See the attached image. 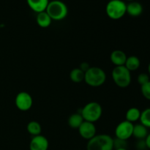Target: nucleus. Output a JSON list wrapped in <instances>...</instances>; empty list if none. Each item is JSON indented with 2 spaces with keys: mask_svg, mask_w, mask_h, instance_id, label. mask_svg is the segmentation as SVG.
<instances>
[{
  "mask_svg": "<svg viewBox=\"0 0 150 150\" xmlns=\"http://www.w3.org/2000/svg\"><path fill=\"white\" fill-rule=\"evenodd\" d=\"M78 130L81 137L87 141L90 140L97 135V130L95 124L89 122H83L79 127Z\"/></svg>",
  "mask_w": 150,
  "mask_h": 150,
  "instance_id": "9",
  "label": "nucleus"
},
{
  "mask_svg": "<svg viewBox=\"0 0 150 150\" xmlns=\"http://www.w3.org/2000/svg\"><path fill=\"white\" fill-rule=\"evenodd\" d=\"M49 142L42 135L33 136L29 144V150H48Z\"/></svg>",
  "mask_w": 150,
  "mask_h": 150,
  "instance_id": "10",
  "label": "nucleus"
},
{
  "mask_svg": "<svg viewBox=\"0 0 150 150\" xmlns=\"http://www.w3.org/2000/svg\"><path fill=\"white\" fill-rule=\"evenodd\" d=\"M106 81V74L102 68L98 67H91L85 73L84 81L89 86L99 87Z\"/></svg>",
  "mask_w": 150,
  "mask_h": 150,
  "instance_id": "2",
  "label": "nucleus"
},
{
  "mask_svg": "<svg viewBox=\"0 0 150 150\" xmlns=\"http://www.w3.org/2000/svg\"><path fill=\"white\" fill-rule=\"evenodd\" d=\"M26 130L28 133L32 136H36L41 134L42 132V127L40 124L37 121H31L28 123L26 126Z\"/></svg>",
  "mask_w": 150,
  "mask_h": 150,
  "instance_id": "20",
  "label": "nucleus"
},
{
  "mask_svg": "<svg viewBox=\"0 0 150 150\" xmlns=\"http://www.w3.org/2000/svg\"><path fill=\"white\" fill-rule=\"evenodd\" d=\"M127 57L125 53L121 50H114L110 55V59L113 64L117 66H125Z\"/></svg>",
  "mask_w": 150,
  "mask_h": 150,
  "instance_id": "11",
  "label": "nucleus"
},
{
  "mask_svg": "<svg viewBox=\"0 0 150 150\" xmlns=\"http://www.w3.org/2000/svg\"><path fill=\"white\" fill-rule=\"evenodd\" d=\"M109 1H112V0H109Z\"/></svg>",
  "mask_w": 150,
  "mask_h": 150,
  "instance_id": "32",
  "label": "nucleus"
},
{
  "mask_svg": "<svg viewBox=\"0 0 150 150\" xmlns=\"http://www.w3.org/2000/svg\"><path fill=\"white\" fill-rule=\"evenodd\" d=\"M36 21L38 26L41 28H47L50 26L51 24V17L48 16V13L45 11L41 12V13H38V16L36 18Z\"/></svg>",
  "mask_w": 150,
  "mask_h": 150,
  "instance_id": "14",
  "label": "nucleus"
},
{
  "mask_svg": "<svg viewBox=\"0 0 150 150\" xmlns=\"http://www.w3.org/2000/svg\"><path fill=\"white\" fill-rule=\"evenodd\" d=\"M127 142L126 140L117 139H114V150L119 149H127Z\"/></svg>",
  "mask_w": 150,
  "mask_h": 150,
  "instance_id": "22",
  "label": "nucleus"
},
{
  "mask_svg": "<svg viewBox=\"0 0 150 150\" xmlns=\"http://www.w3.org/2000/svg\"><path fill=\"white\" fill-rule=\"evenodd\" d=\"M148 72H149V75L150 76V63L149 64V65H148Z\"/></svg>",
  "mask_w": 150,
  "mask_h": 150,
  "instance_id": "28",
  "label": "nucleus"
},
{
  "mask_svg": "<svg viewBox=\"0 0 150 150\" xmlns=\"http://www.w3.org/2000/svg\"><path fill=\"white\" fill-rule=\"evenodd\" d=\"M145 142H146V146H147V149L150 150V133L147 135V136L145 139Z\"/></svg>",
  "mask_w": 150,
  "mask_h": 150,
  "instance_id": "27",
  "label": "nucleus"
},
{
  "mask_svg": "<svg viewBox=\"0 0 150 150\" xmlns=\"http://www.w3.org/2000/svg\"><path fill=\"white\" fill-rule=\"evenodd\" d=\"M141 92L142 95L148 100H150V81L146 84L141 86Z\"/></svg>",
  "mask_w": 150,
  "mask_h": 150,
  "instance_id": "23",
  "label": "nucleus"
},
{
  "mask_svg": "<svg viewBox=\"0 0 150 150\" xmlns=\"http://www.w3.org/2000/svg\"><path fill=\"white\" fill-rule=\"evenodd\" d=\"M127 1H129L130 2V1H134V0H127Z\"/></svg>",
  "mask_w": 150,
  "mask_h": 150,
  "instance_id": "30",
  "label": "nucleus"
},
{
  "mask_svg": "<svg viewBox=\"0 0 150 150\" xmlns=\"http://www.w3.org/2000/svg\"><path fill=\"white\" fill-rule=\"evenodd\" d=\"M145 150H149V149H145Z\"/></svg>",
  "mask_w": 150,
  "mask_h": 150,
  "instance_id": "31",
  "label": "nucleus"
},
{
  "mask_svg": "<svg viewBox=\"0 0 150 150\" xmlns=\"http://www.w3.org/2000/svg\"><path fill=\"white\" fill-rule=\"evenodd\" d=\"M148 134L149 133H148L147 127L144 126L141 123L140 124H136L133 126V136H134L138 140L145 139Z\"/></svg>",
  "mask_w": 150,
  "mask_h": 150,
  "instance_id": "16",
  "label": "nucleus"
},
{
  "mask_svg": "<svg viewBox=\"0 0 150 150\" xmlns=\"http://www.w3.org/2000/svg\"><path fill=\"white\" fill-rule=\"evenodd\" d=\"M115 150H127V149H115Z\"/></svg>",
  "mask_w": 150,
  "mask_h": 150,
  "instance_id": "29",
  "label": "nucleus"
},
{
  "mask_svg": "<svg viewBox=\"0 0 150 150\" xmlns=\"http://www.w3.org/2000/svg\"><path fill=\"white\" fill-rule=\"evenodd\" d=\"M15 104L18 109L20 111H29L33 105V99H32V95L27 92H19L16 97Z\"/></svg>",
  "mask_w": 150,
  "mask_h": 150,
  "instance_id": "8",
  "label": "nucleus"
},
{
  "mask_svg": "<svg viewBox=\"0 0 150 150\" xmlns=\"http://www.w3.org/2000/svg\"><path fill=\"white\" fill-rule=\"evenodd\" d=\"M85 73L82 71L79 67L74 68L70 71V79L73 83H79L82 81H84Z\"/></svg>",
  "mask_w": 150,
  "mask_h": 150,
  "instance_id": "19",
  "label": "nucleus"
},
{
  "mask_svg": "<svg viewBox=\"0 0 150 150\" xmlns=\"http://www.w3.org/2000/svg\"><path fill=\"white\" fill-rule=\"evenodd\" d=\"M83 122H84V120L80 113H75V114H71L67 120L68 125L72 129H77V130Z\"/></svg>",
  "mask_w": 150,
  "mask_h": 150,
  "instance_id": "15",
  "label": "nucleus"
},
{
  "mask_svg": "<svg viewBox=\"0 0 150 150\" xmlns=\"http://www.w3.org/2000/svg\"><path fill=\"white\" fill-rule=\"evenodd\" d=\"M28 6L31 10L37 13L44 12L46 10L49 0H26Z\"/></svg>",
  "mask_w": 150,
  "mask_h": 150,
  "instance_id": "12",
  "label": "nucleus"
},
{
  "mask_svg": "<svg viewBox=\"0 0 150 150\" xmlns=\"http://www.w3.org/2000/svg\"><path fill=\"white\" fill-rule=\"evenodd\" d=\"M127 4L122 0L109 1L105 7V12L108 18L113 20H119L126 14Z\"/></svg>",
  "mask_w": 150,
  "mask_h": 150,
  "instance_id": "6",
  "label": "nucleus"
},
{
  "mask_svg": "<svg viewBox=\"0 0 150 150\" xmlns=\"http://www.w3.org/2000/svg\"><path fill=\"white\" fill-rule=\"evenodd\" d=\"M133 123L125 120L117 125L115 128V136L117 139L126 140L133 136Z\"/></svg>",
  "mask_w": 150,
  "mask_h": 150,
  "instance_id": "7",
  "label": "nucleus"
},
{
  "mask_svg": "<svg viewBox=\"0 0 150 150\" xmlns=\"http://www.w3.org/2000/svg\"><path fill=\"white\" fill-rule=\"evenodd\" d=\"M141 124L147 128H150V108H146L141 113Z\"/></svg>",
  "mask_w": 150,
  "mask_h": 150,
  "instance_id": "21",
  "label": "nucleus"
},
{
  "mask_svg": "<svg viewBox=\"0 0 150 150\" xmlns=\"http://www.w3.org/2000/svg\"><path fill=\"white\" fill-rule=\"evenodd\" d=\"M143 12V6L140 2L133 1L127 4L126 13L132 17H138L141 16Z\"/></svg>",
  "mask_w": 150,
  "mask_h": 150,
  "instance_id": "13",
  "label": "nucleus"
},
{
  "mask_svg": "<svg viewBox=\"0 0 150 150\" xmlns=\"http://www.w3.org/2000/svg\"><path fill=\"white\" fill-rule=\"evenodd\" d=\"M141 65V61L139 57L136 56H130L127 58L125 64V67L130 72L136 71Z\"/></svg>",
  "mask_w": 150,
  "mask_h": 150,
  "instance_id": "17",
  "label": "nucleus"
},
{
  "mask_svg": "<svg viewBox=\"0 0 150 150\" xmlns=\"http://www.w3.org/2000/svg\"><path fill=\"white\" fill-rule=\"evenodd\" d=\"M149 75H148L147 73H141L139 75L137 78L138 83L141 85V86H143V85L146 84V83L149 81Z\"/></svg>",
  "mask_w": 150,
  "mask_h": 150,
  "instance_id": "24",
  "label": "nucleus"
},
{
  "mask_svg": "<svg viewBox=\"0 0 150 150\" xmlns=\"http://www.w3.org/2000/svg\"><path fill=\"white\" fill-rule=\"evenodd\" d=\"M131 72L125 66H117L112 70L111 76L114 83L120 88H127L131 83Z\"/></svg>",
  "mask_w": 150,
  "mask_h": 150,
  "instance_id": "5",
  "label": "nucleus"
},
{
  "mask_svg": "<svg viewBox=\"0 0 150 150\" xmlns=\"http://www.w3.org/2000/svg\"><path fill=\"white\" fill-rule=\"evenodd\" d=\"M90 67H91L90 65H89V64L88 62H83L81 63L80 65H79V68H80L82 71L84 72V73H86Z\"/></svg>",
  "mask_w": 150,
  "mask_h": 150,
  "instance_id": "26",
  "label": "nucleus"
},
{
  "mask_svg": "<svg viewBox=\"0 0 150 150\" xmlns=\"http://www.w3.org/2000/svg\"><path fill=\"white\" fill-rule=\"evenodd\" d=\"M141 111L139 108L136 107L129 108L125 114V120L130 122L133 123L135 122H137L138 120H140L141 117Z\"/></svg>",
  "mask_w": 150,
  "mask_h": 150,
  "instance_id": "18",
  "label": "nucleus"
},
{
  "mask_svg": "<svg viewBox=\"0 0 150 150\" xmlns=\"http://www.w3.org/2000/svg\"><path fill=\"white\" fill-rule=\"evenodd\" d=\"M136 148L137 150L148 149L146 144V142H145V139H140V140H138L136 144Z\"/></svg>",
  "mask_w": 150,
  "mask_h": 150,
  "instance_id": "25",
  "label": "nucleus"
},
{
  "mask_svg": "<svg viewBox=\"0 0 150 150\" xmlns=\"http://www.w3.org/2000/svg\"><path fill=\"white\" fill-rule=\"evenodd\" d=\"M86 150H114V139L108 134H98L88 141Z\"/></svg>",
  "mask_w": 150,
  "mask_h": 150,
  "instance_id": "1",
  "label": "nucleus"
},
{
  "mask_svg": "<svg viewBox=\"0 0 150 150\" xmlns=\"http://www.w3.org/2000/svg\"><path fill=\"white\" fill-rule=\"evenodd\" d=\"M80 114L84 121L95 123L102 117L103 108L99 103L89 102L83 107Z\"/></svg>",
  "mask_w": 150,
  "mask_h": 150,
  "instance_id": "4",
  "label": "nucleus"
},
{
  "mask_svg": "<svg viewBox=\"0 0 150 150\" xmlns=\"http://www.w3.org/2000/svg\"><path fill=\"white\" fill-rule=\"evenodd\" d=\"M45 12L51 17V20L62 21L67 17L68 8L63 1L60 0H53L49 1Z\"/></svg>",
  "mask_w": 150,
  "mask_h": 150,
  "instance_id": "3",
  "label": "nucleus"
}]
</instances>
